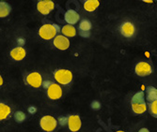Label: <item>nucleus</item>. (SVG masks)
<instances>
[{"label":"nucleus","instance_id":"a878e982","mask_svg":"<svg viewBox=\"0 0 157 132\" xmlns=\"http://www.w3.org/2000/svg\"><path fill=\"white\" fill-rule=\"evenodd\" d=\"M79 34H80V36H82L84 38H89L90 36V32H80Z\"/></svg>","mask_w":157,"mask_h":132},{"label":"nucleus","instance_id":"f257e3e1","mask_svg":"<svg viewBox=\"0 0 157 132\" xmlns=\"http://www.w3.org/2000/svg\"><path fill=\"white\" fill-rule=\"evenodd\" d=\"M59 32V26L55 24H45L39 29V35L41 38L49 40L54 38Z\"/></svg>","mask_w":157,"mask_h":132},{"label":"nucleus","instance_id":"f03ea898","mask_svg":"<svg viewBox=\"0 0 157 132\" xmlns=\"http://www.w3.org/2000/svg\"><path fill=\"white\" fill-rule=\"evenodd\" d=\"M54 78L59 83L68 85L73 81V73L68 69H58L54 73Z\"/></svg>","mask_w":157,"mask_h":132},{"label":"nucleus","instance_id":"c85d7f7f","mask_svg":"<svg viewBox=\"0 0 157 132\" xmlns=\"http://www.w3.org/2000/svg\"><path fill=\"white\" fill-rule=\"evenodd\" d=\"M138 132H150V131H149L148 128H145V127H144V128H141Z\"/></svg>","mask_w":157,"mask_h":132},{"label":"nucleus","instance_id":"f8f14e48","mask_svg":"<svg viewBox=\"0 0 157 132\" xmlns=\"http://www.w3.org/2000/svg\"><path fill=\"white\" fill-rule=\"evenodd\" d=\"M10 57L12 58L13 60H15V61H21V60H23L24 58L25 57L26 51L23 47H15V48H13L10 51Z\"/></svg>","mask_w":157,"mask_h":132},{"label":"nucleus","instance_id":"2eb2a0df","mask_svg":"<svg viewBox=\"0 0 157 132\" xmlns=\"http://www.w3.org/2000/svg\"><path fill=\"white\" fill-rule=\"evenodd\" d=\"M132 110L136 114H141V113H144L147 109L148 106L146 104V102H143V103H132Z\"/></svg>","mask_w":157,"mask_h":132},{"label":"nucleus","instance_id":"b1692460","mask_svg":"<svg viewBox=\"0 0 157 132\" xmlns=\"http://www.w3.org/2000/svg\"><path fill=\"white\" fill-rule=\"evenodd\" d=\"M58 122L59 123L60 126H65L67 124V122H68V118H67V117H65V116H60L59 118Z\"/></svg>","mask_w":157,"mask_h":132},{"label":"nucleus","instance_id":"7c9ffc66","mask_svg":"<svg viewBox=\"0 0 157 132\" xmlns=\"http://www.w3.org/2000/svg\"><path fill=\"white\" fill-rule=\"evenodd\" d=\"M144 2H147V3H152L153 1H144Z\"/></svg>","mask_w":157,"mask_h":132},{"label":"nucleus","instance_id":"1a4fd4ad","mask_svg":"<svg viewBox=\"0 0 157 132\" xmlns=\"http://www.w3.org/2000/svg\"><path fill=\"white\" fill-rule=\"evenodd\" d=\"M54 45L59 50L65 51L70 47V40L62 35H58L54 38Z\"/></svg>","mask_w":157,"mask_h":132},{"label":"nucleus","instance_id":"4be33fe9","mask_svg":"<svg viewBox=\"0 0 157 132\" xmlns=\"http://www.w3.org/2000/svg\"><path fill=\"white\" fill-rule=\"evenodd\" d=\"M150 112L151 113V115H153L154 117H157V101H152L150 102Z\"/></svg>","mask_w":157,"mask_h":132},{"label":"nucleus","instance_id":"bb28decb","mask_svg":"<svg viewBox=\"0 0 157 132\" xmlns=\"http://www.w3.org/2000/svg\"><path fill=\"white\" fill-rule=\"evenodd\" d=\"M42 84H44V86L47 89V88L52 84V82H42Z\"/></svg>","mask_w":157,"mask_h":132},{"label":"nucleus","instance_id":"a211bd4d","mask_svg":"<svg viewBox=\"0 0 157 132\" xmlns=\"http://www.w3.org/2000/svg\"><path fill=\"white\" fill-rule=\"evenodd\" d=\"M10 107L5 103H0V120L7 119L10 114Z\"/></svg>","mask_w":157,"mask_h":132},{"label":"nucleus","instance_id":"423d86ee","mask_svg":"<svg viewBox=\"0 0 157 132\" xmlns=\"http://www.w3.org/2000/svg\"><path fill=\"white\" fill-rule=\"evenodd\" d=\"M47 96L52 100L59 99L62 97V89L60 85L52 82V84L47 88Z\"/></svg>","mask_w":157,"mask_h":132},{"label":"nucleus","instance_id":"c756f323","mask_svg":"<svg viewBox=\"0 0 157 132\" xmlns=\"http://www.w3.org/2000/svg\"><path fill=\"white\" fill-rule=\"evenodd\" d=\"M3 84V78L1 77V75H0V86H1Z\"/></svg>","mask_w":157,"mask_h":132},{"label":"nucleus","instance_id":"39448f33","mask_svg":"<svg viewBox=\"0 0 157 132\" xmlns=\"http://www.w3.org/2000/svg\"><path fill=\"white\" fill-rule=\"evenodd\" d=\"M55 4L51 0H41L37 4V9L44 15H48V14L54 9Z\"/></svg>","mask_w":157,"mask_h":132},{"label":"nucleus","instance_id":"7ed1b4c3","mask_svg":"<svg viewBox=\"0 0 157 132\" xmlns=\"http://www.w3.org/2000/svg\"><path fill=\"white\" fill-rule=\"evenodd\" d=\"M40 126L44 131L52 132L56 129V126H58V121L51 115H45L40 120Z\"/></svg>","mask_w":157,"mask_h":132},{"label":"nucleus","instance_id":"5701e85b","mask_svg":"<svg viewBox=\"0 0 157 132\" xmlns=\"http://www.w3.org/2000/svg\"><path fill=\"white\" fill-rule=\"evenodd\" d=\"M91 109H93V110H95V111L100 110V109H101V103H100V102L97 101V100L93 101L92 103H91Z\"/></svg>","mask_w":157,"mask_h":132},{"label":"nucleus","instance_id":"f3484780","mask_svg":"<svg viewBox=\"0 0 157 132\" xmlns=\"http://www.w3.org/2000/svg\"><path fill=\"white\" fill-rule=\"evenodd\" d=\"M100 5V2L98 0H87V1H85L84 3V9L89 11V12H91V11H94Z\"/></svg>","mask_w":157,"mask_h":132},{"label":"nucleus","instance_id":"aec40b11","mask_svg":"<svg viewBox=\"0 0 157 132\" xmlns=\"http://www.w3.org/2000/svg\"><path fill=\"white\" fill-rule=\"evenodd\" d=\"M145 102V94L144 92H137L132 97V103H143Z\"/></svg>","mask_w":157,"mask_h":132},{"label":"nucleus","instance_id":"9d476101","mask_svg":"<svg viewBox=\"0 0 157 132\" xmlns=\"http://www.w3.org/2000/svg\"><path fill=\"white\" fill-rule=\"evenodd\" d=\"M68 127H69V129L73 132H76L78 131L80 128H81V126H82V122H81V119L79 115L77 114H75V115H71L68 117Z\"/></svg>","mask_w":157,"mask_h":132},{"label":"nucleus","instance_id":"4468645a","mask_svg":"<svg viewBox=\"0 0 157 132\" xmlns=\"http://www.w3.org/2000/svg\"><path fill=\"white\" fill-rule=\"evenodd\" d=\"M146 99L149 102H152V101H156L157 99V90L155 87L152 86H148L146 88Z\"/></svg>","mask_w":157,"mask_h":132},{"label":"nucleus","instance_id":"393cba45","mask_svg":"<svg viewBox=\"0 0 157 132\" xmlns=\"http://www.w3.org/2000/svg\"><path fill=\"white\" fill-rule=\"evenodd\" d=\"M17 42H18V44H20L21 46H23L24 44L25 43V40L23 38H19L17 39ZM21 46H20V47H21Z\"/></svg>","mask_w":157,"mask_h":132},{"label":"nucleus","instance_id":"20e7f679","mask_svg":"<svg viewBox=\"0 0 157 132\" xmlns=\"http://www.w3.org/2000/svg\"><path fill=\"white\" fill-rule=\"evenodd\" d=\"M136 74L139 77H145L150 74H151L152 72V68L148 62H139L136 64Z\"/></svg>","mask_w":157,"mask_h":132},{"label":"nucleus","instance_id":"9b49d317","mask_svg":"<svg viewBox=\"0 0 157 132\" xmlns=\"http://www.w3.org/2000/svg\"><path fill=\"white\" fill-rule=\"evenodd\" d=\"M64 19L65 21L70 24L73 25L78 23V21L80 20V15L78 14V12H76L74 9H69L66 11L65 15H64Z\"/></svg>","mask_w":157,"mask_h":132},{"label":"nucleus","instance_id":"0eeeda50","mask_svg":"<svg viewBox=\"0 0 157 132\" xmlns=\"http://www.w3.org/2000/svg\"><path fill=\"white\" fill-rule=\"evenodd\" d=\"M26 82L28 85H30L35 88H39L42 85V77L38 72L29 73L26 76Z\"/></svg>","mask_w":157,"mask_h":132},{"label":"nucleus","instance_id":"412c9836","mask_svg":"<svg viewBox=\"0 0 157 132\" xmlns=\"http://www.w3.org/2000/svg\"><path fill=\"white\" fill-rule=\"evenodd\" d=\"M26 118V116L25 114V112H16L14 113V119H15L16 122L18 123H23Z\"/></svg>","mask_w":157,"mask_h":132},{"label":"nucleus","instance_id":"dca6fc26","mask_svg":"<svg viewBox=\"0 0 157 132\" xmlns=\"http://www.w3.org/2000/svg\"><path fill=\"white\" fill-rule=\"evenodd\" d=\"M11 11V7L7 2H0V18L7 17Z\"/></svg>","mask_w":157,"mask_h":132},{"label":"nucleus","instance_id":"2f4dec72","mask_svg":"<svg viewBox=\"0 0 157 132\" xmlns=\"http://www.w3.org/2000/svg\"><path fill=\"white\" fill-rule=\"evenodd\" d=\"M117 132H124V131H121V130H119V131H117Z\"/></svg>","mask_w":157,"mask_h":132},{"label":"nucleus","instance_id":"6ab92c4d","mask_svg":"<svg viewBox=\"0 0 157 132\" xmlns=\"http://www.w3.org/2000/svg\"><path fill=\"white\" fill-rule=\"evenodd\" d=\"M92 25L90 21L89 20H82L79 24V29H80V32H89L90 29H91Z\"/></svg>","mask_w":157,"mask_h":132},{"label":"nucleus","instance_id":"ddd939ff","mask_svg":"<svg viewBox=\"0 0 157 132\" xmlns=\"http://www.w3.org/2000/svg\"><path fill=\"white\" fill-rule=\"evenodd\" d=\"M61 33H62V36L66 37V38H70V37H75L76 35V29L74 25H70V24H67V25H64L61 29Z\"/></svg>","mask_w":157,"mask_h":132},{"label":"nucleus","instance_id":"6e6552de","mask_svg":"<svg viewBox=\"0 0 157 132\" xmlns=\"http://www.w3.org/2000/svg\"><path fill=\"white\" fill-rule=\"evenodd\" d=\"M121 34L125 38H132L136 33V27L133 23L131 22H125L121 24L120 27Z\"/></svg>","mask_w":157,"mask_h":132},{"label":"nucleus","instance_id":"cd10ccee","mask_svg":"<svg viewBox=\"0 0 157 132\" xmlns=\"http://www.w3.org/2000/svg\"><path fill=\"white\" fill-rule=\"evenodd\" d=\"M28 112H29L30 113H33V112H36V108H35V107H33V106H31V107L28 108Z\"/></svg>","mask_w":157,"mask_h":132}]
</instances>
